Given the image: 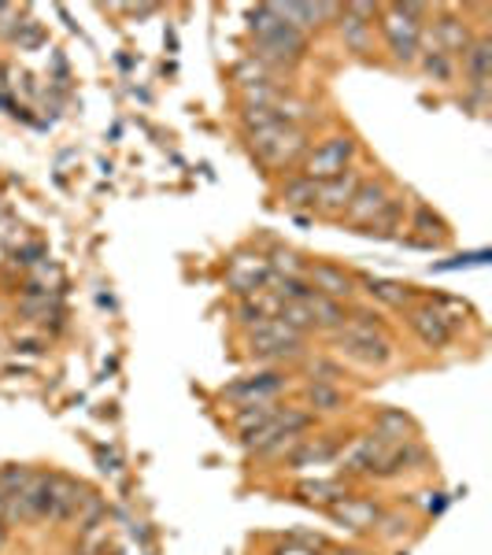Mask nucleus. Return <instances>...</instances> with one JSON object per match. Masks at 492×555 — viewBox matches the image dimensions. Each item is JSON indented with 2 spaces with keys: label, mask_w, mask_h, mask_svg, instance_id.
Listing matches in <instances>:
<instances>
[{
  "label": "nucleus",
  "mask_w": 492,
  "mask_h": 555,
  "mask_svg": "<svg viewBox=\"0 0 492 555\" xmlns=\"http://www.w3.org/2000/svg\"><path fill=\"white\" fill-rule=\"evenodd\" d=\"M248 38H253V52L248 56L259 60L263 67H271L282 78L303 67V60L311 52V38H303L297 26L279 20V12L271 4H259L248 12Z\"/></svg>",
  "instance_id": "1"
},
{
  "label": "nucleus",
  "mask_w": 492,
  "mask_h": 555,
  "mask_svg": "<svg viewBox=\"0 0 492 555\" xmlns=\"http://www.w3.org/2000/svg\"><path fill=\"white\" fill-rule=\"evenodd\" d=\"M429 20L426 4H381L378 8V38L381 52L397 70H415V60L423 52V26Z\"/></svg>",
  "instance_id": "2"
},
{
  "label": "nucleus",
  "mask_w": 492,
  "mask_h": 555,
  "mask_svg": "<svg viewBox=\"0 0 492 555\" xmlns=\"http://www.w3.org/2000/svg\"><path fill=\"white\" fill-rule=\"evenodd\" d=\"M311 141H315V130L303 127H289V122H271L263 130L245 133V145L256 156V164L271 175H289L297 171L308 156Z\"/></svg>",
  "instance_id": "3"
},
{
  "label": "nucleus",
  "mask_w": 492,
  "mask_h": 555,
  "mask_svg": "<svg viewBox=\"0 0 492 555\" xmlns=\"http://www.w3.org/2000/svg\"><path fill=\"white\" fill-rule=\"evenodd\" d=\"M319 426L315 415H308L300 404H282L274 411V418H267L256 434L241 437V449L253 452V455H263V460H282L300 437H308L311 429Z\"/></svg>",
  "instance_id": "4"
},
{
  "label": "nucleus",
  "mask_w": 492,
  "mask_h": 555,
  "mask_svg": "<svg viewBox=\"0 0 492 555\" xmlns=\"http://www.w3.org/2000/svg\"><path fill=\"white\" fill-rule=\"evenodd\" d=\"M311 337L282 326L279 319L259 322L256 330H245V360L256 366H297L311 352Z\"/></svg>",
  "instance_id": "5"
},
{
  "label": "nucleus",
  "mask_w": 492,
  "mask_h": 555,
  "mask_svg": "<svg viewBox=\"0 0 492 555\" xmlns=\"http://www.w3.org/2000/svg\"><path fill=\"white\" fill-rule=\"evenodd\" d=\"M360 156H363V145L352 130H329L326 138L311 141L308 156H303V164L297 171L319 185V182H329V178L352 171V167H360Z\"/></svg>",
  "instance_id": "6"
},
{
  "label": "nucleus",
  "mask_w": 492,
  "mask_h": 555,
  "mask_svg": "<svg viewBox=\"0 0 492 555\" xmlns=\"http://www.w3.org/2000/svg\"><path fill=\"white\" fill-rule=\"evenodd\" d=\"M329 356H337L341 363H352V366H366V371H389L400 352H397V345H392V334L345 326L329 337Z\"/></svg>",
  "instance_id": "7"
},
{
  "label": "nucleus",
  "mask_w": 492,
  "mask_h": 555,
  "mask_svg": "<svg viewBox=\"0 0 492 555\" xmlns=\"http://www.w3.org/2000/svg\"><path fill=\"white\" fill-rule=\"evenodd\" d=\"M297 389V378L282 366H256V371L241 374L230 385L219 389V400H226L230 408H248V404H274L285 392Z\"/></svg>",
  "instance_id": "8"
},
{
  "label": "nucleus",
  "mask_w": 492,
  "mask_h": 555,
  "mask_svg": "<svg viewBox=\"0 0 492 555\" xmlns=\"http://www.w3.org/2000/svg\"><path fill=\"white\" fill-rule=\"evenodd\" d=\"M474 23L467 20L463 8H429V20L423 26V44H433V49L449 52V56H459L463 49L474 41Z\"/></svg>",
  "instance_id": "9"
},
{
  "label": "nucleus",
  "mask_w": 492,
  "mask_h": 555,
  "mask_svg": "<svg viewBox=\"0 0 492 555\" xmlns=\"http://www.w3.org/2000/svg\"><path fill=\"white\" fill-rule=\"evenodd\" d=\"M378 8L381 4H341V15H337L334 30L341 38L345 52L352 56H371L374 52V34H378Z\"/></svg>",
  "instance_id": "10"
},
{
  "label": "nucleus",
  "mask_w": 492,
  "mask_h": 555,
  "mask_svg": "<svg viewBox=\"0 0 492 555\" xmlns=\"http://www.w3.org/2000/svg\"><path fill=\"white\" fill-rule=\"evenodd\" d=\"M303 282L311 285V293L341 304H355V297H360V274L345 263H334V259H311Z\"/></svg>",
  "instance_id": "11"
},
{
  "label": "nucleus",
  "mask_w": 492,
  "mask_h": 555,
  "mask_svg": "<svg viewBox=\"0 0 492 555\" xmlns=\"http://www.w3.org/2000/svg\"><path fill=\"white\" fill-rule=\"evenodd\" d=\"M400 315H404L411 334L418 337V345L429 348V352H449V348H452L455 341H459V334H455L449 322H444L441 311H437L433 304L423 300V297L411 304L407 311H400Z\"/></svg>",
  "instance_id": "12"
},
{
  "label": "nucleus",
  "mask_w": 492,
  "mask_h": 555,
  "mask_svg": "<svg viewBox=\"0 0 492 555\" xmlns=\"http://www.w3.org/2000/svg\"><path fill=\"white\" fill-rule=\"evenodd\" d=\"M363 175H366L363 167H352V171L329 178V182H319L315 185V204H311V215L322 219V222H341L345 211H348V204H352L355 185L363 182Z\"/></svg>",
  "instance_id": "13"
},
{
  "label": "nucleus",
  "mask_w": 492,
  "mask_h": 555,
  "mask_svg": "<svg viewBox=\"0 0 492 555\" xmlns=\"http://www.w3.org/2000/svg\"><path fill=\"white\" fill-rule=\"evenodd\" d=\"M459 64V89L463 93H492V38L485 30L474 34V41L455 56Z\"/></svg>",
  "instance_id": "14"
},
{
  "label": "nucleus",
  "mask_w": 492,
  "mask_h": 555,
  "mask_svg": "<svg viewBox=\"0 0 492 555\" xmlns=\"http://www.w3.org/2000/svg\"><path fill=\"white\" fill-rule=\"evenodd\" d=\"M392 193H397V185H392L389 175H363V182L355 185L352 204H348V211H345L341 222H348L352 230H363L366 222L374 219V215L386 208Z\"/></svg>",
  "instance_id": "15"
},
{
  "label": "nucleus",
  "mask_w": 492,
  "mask_h": 555,
  "mask_svg": "<svg viewBox=\"0 0 492 555\" xmlns=\"http://www.w3.org/2000/svg\"><path fill=\"white\" fill-rule=\"evenodd\" d=\"M400 241L415 248H449L452 245V227L441 219L426 201H411V219L404 222Z\"/></svg>",
  "instance_id": "16"
},
{
  "label": "nucleus",
  "mask_w": 492,
  "mask_h": 555,
  "mask_svg": "<svg viewBox=\"0 0 492 555\" xmlns=\"http://www.w3.org/2000/svg\"><path fill=\"white\" fill-rule=\"evenodd\" d=\"M267 282H271V267L263 253H234L226 259V289L234 293V300L256 297L267 289Z\"/></svg>",
  "instance_id": "17"
},
{
  "label": "nucleus",
  "mask_w": 492,
  "mask_h": 555,
  "mask_svg": "<svg viewBox=\"0 0 492 555\" xmlns=\"http://www.w3.org/2000/svg\"><path fill=\"white\" fill-rule=\"evenodd\" d=\"M341 449H345V441H337L334 434H315V429H311L308 437H300V441L282 455V463H285V470L326 467V463H337Z\"/></svg>",
  "instance_id": "18"
},
{
  "label": "nucleus",
  "mask_w": 492,
  "mask_h": 555,
  "mask_svg": "<svg viewBox=\"0 0 492 555\" xmlns=\"http://www.w3.org/2000/svg\"><path fill=\"white\" fill-rule=\"evenodd\" d=\"M381 515H386V507L378 504L374 496H355V492H348L341 504L329 507V518H334L337 526H345V530L352 533H374V526L381 522Z\"/></svg>",
  "instance_id": "19"
},
{
  "label": "nucleus",
  "mask_w": 492,
  "mask_h": 555,
  "mask_svg": "<svg viewBox=\"0 0 492 555\" xmlns=\"http://www.w3.org/2000/svg\"><path fill=\"white\" fill-rule=\"evenodd\" d=\"M271 8L279 12V20L297 26L303 38H311V34L334 26L337 15H341V4H271Z\"/></svg>",
  "instance_id": "20"
},
{
  "label": "nucleus",
  "mask_w": 492,
  "mask_h": 555,
  "mask_svg": "<svg viewBox=\"0 0 492 555\" xmlns=\"http://www.w3.org/2000/svg\"><path fill=\"white\" fill-rule=\"evenodd\" d=\"M300 392V408L308 411V415H341L348 408V392L345 385H334V382H300L297 385Z\"/></svg>",
  "instance_id": "21"
},
{
  "label": "nucleus",
  "mask_w": 492,
  "mask_h": 555,
  "mask_svg": "<svg viewBox=\"0 0 492 555\" xmlns=\"http://www.w3.org/2000/svg\"><path fill=\"white\" fill-rule=\"evenodd\" d=\"M360 293H366V300L378 304L386 311H407L418 300V289L407 282H389V278H366L360 274Z\"/></svg>",
  "instance_id": "22"
},
{
  "label": "nucleus",
  "mask_w": 492,
  "mask_h": 555,
  "mask_svg": "<svg viewBox=\"0 0 492 555\" xmlns=\"http://www.w3.org/2000/svg\"><path fill=\"white\" fill-rule=\"evenodd\" d=\"M415 75L437 89H459V64H455V56L433 49V44H423V52L415 60Z\"/></svg>",
  "instance_id": "23"
},
{
  "label": "nucleus",
  "mask_w": 492,
  "mask_h": 555,
  "mask_svg": "<svg viewBox=\"0 0 492 555\" xmlns=\"http://www.w3.org/2000/svg\"><path fill=\"white\" fill-rule=\"evenodd\" d=\"M371 434L378 437L381 444H407V441H418V426L415 418L404 415L400 408H381L371 423Z\"/></svg>",
  "instance_id": "24"
},
{
  "label": "nucleus",
  "mask_w": 492,
  "mask_h": 555,
  "mask_svg": "<svg viewBox=\"0 0 492 555\" xmlns=\"http://www.w3.org/2000/svg\"><path fill=\"white\" fill-rule=\"evenodd\" d=\"M407 193L404 190H397L389 196V204L381 208L378 215H374L371 222L360 230V234H371V237H400V230H404V222H407Z\"/></svg>",
  "instance_id": "25"
},
{
  "label": "nucleus",
  "mask_w": 492,
  "mask_h": 555,
  "mask_svg": "<svg viewBox=\"0 0 492 555\" xmlns=\"http://www.w3.org/2000/svg\"><path fill=\"white\" fill-rule=\"evenodd\" d=\"M274 204L285 211H311V204H315V182L311 178H303L300 171H289L279 182V190H274Z\"/></svg>",
  "instance_id": "26"
},
{
  "label": "nucleus",
  "mask_w": 492,
  "mask_h": 555,
  "mask_svg": "<svg viewBox=\"0 0 492 555\" xmlns=\"http://www.w3.org/2000/svg\"><path fill=\"white\" fill-rule=\"evenodd\" d=\"M308 311H311V322H315V334L322 337H334L337 330L348 326V308L352 304H341V300H329V297H319V293H311L308 300Z\"/></svg>",
  "instance_id": "27"
},
{
  "label": "nucleus",
  "mask_w": 492,
  "mask_h": 555,
  "mask_svg": "<svg viewBox=\"0 0 492 555\" xmlns=\"http://www.w3.org/2000/svg\"><path fill=\"white\" fill-rule=\"evenodd\" d=\"M300 500L303 504H319V507H334V504H341V500L352 492V486H348L345 478H322V481H300Z\"/></svg>",
  "instance_id": "28"
},
{
  "label": "nucleus",
  "mask_w": 492,
  "mask_h": 555,
  "mask_svg": "<svg viewBox=\"0 0 492 555\" xmlns=\"http://www.w3.org/2000/svg\"><path fill=\"white\" fill-rule=\"evenodd\" d=\"M267 267H271V274H282V278H303V271H308L311 256L297 253L293 245H271L263 253Z\"/></svg>",
  "instance_id": "29"
},
{
  "label": "nucleus",
  "mask_w": 492,
  "mask_h": 555,
  "mask_svg": "<svg viewBox=\"0 0 492 555\" xmlns=\"http://www.w3.org/2000/svg\"><path fill=\"white\" fill-rule=\"evenodd\" d=\"M282 408V400H274V404H248V408H237L234 411V434H237V441L241 437H248V434H256L259 426L267 423V418H274V411Z\"/></svg>",
  "instance_id": "30"
},
{
  "label": "nucleus",
  "mask_w": 492,
  "mask_h": 555,
  "mask_svg": "<svg viewBox=\"0 0 492 555\" xmlns=\"http://www.w3.org/2000/svg\"><path fill=\"white\" fill-rule=\"evenodd\" d=\"M429 304L441 311L444 322H449L455 334H463V330L474 326V308H470V304H463L459 297H444V293H441V297H429Z\"/></svg>",
  "instance_id": "31"
},
{
  "label": "nucleus",
  "mask_w": 492,
  "mask_h": 555,
  "mask_svg": "<svg viewBox=\"0 0 492 555\" xmlns=\"http://www.w3.org/2000/svg\"><path fill=\"white\" fill-rule=\"evenodd\" d=\"M271 555H319L311 544H303L300 537H289V541H282V544H274V552Z\"/></svg>",
  "instance_id": "32"
},
{
  "label": "nucleus",
  "mask_w": 492,
  "mask_h": 555,
  "mask_svg": "<svg viewBox=\"0 0 492 555\" xmlns=\"http://www.w3.org/2000/svg\"><path fill=\"white\" fill-rule=\"evenodd\" d=\"M8 541H12V533H8V522H4V518H0V555H4Z\"/></svg>",
  "instance_id": "33"
},
{
  "label": "nucleus",
  "mask_w": 492,
  "mask_h": 555,
  "mask_svg": "<svg viewBox=\"0 0 492 555\" xmlns=\"http://www.w3.org/2000/svg\"><path fill=\"white\" fill-rule=\"evenodd\" d=\"M4 515H8V496L0 492V518H4Z\"/></svg>",
  "instance_id": "34"
}]
</instances>
